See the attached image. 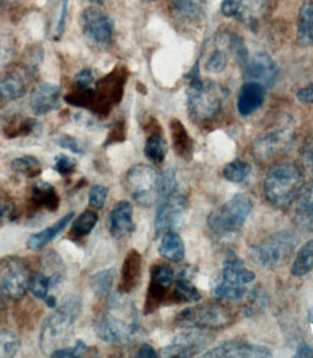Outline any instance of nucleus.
<instances>
[{
    "mask_svg": "<svg viewBox=\"0 0 313 358\" xmlns=\"http://www.w3.org/2000/svg\"><path fill=\"white\" fill-rule=\"evenodd\" d=\"M106 197H108V189L105 186L101 185H96L90 189L89 193V205L93 209H102L105 202H106Z\"/></svg>",
    "mask_w": 313,
    "mask_h": 358,
    "instance_id": "obj_47",
    "label": "nucleus"
},
{
    "mask_svg": "<svg viewBox=\"0 0 313 358\" xmlns=\"http://www.w3.org/2000/svg\"><path fill=\"white\" fill-rule=\"evenodd\" d=\"M221 280L233 286H247L256 280V273L248 270L241 258L229 252L218 275Z\"/></svg>",
    "mask_w": 313,
    "mask_h": 358,
    "instance_id": "obj_17",
    "label": "nucleus"
},
{
    "mask_svg": "<svg viewBox=\"0 0 313 358\" xmlns=\"http://www.w3.org/2000/svg\"><path fill=\"white\" fill-rule=\"evenodd\" d=\"M170 10L182 21L196 22L205 15L206 0H171Z\"/></svg>",
    "mask_w": 313,
    "mask_h": 358,
    "instance_id": "obj_24",
    "label": "nucleus"
},
{
    "mask_svg": "<svg viewBox=\"0 0 313 358\" xmlns=\"http://www.w3.org/2000/svg\"><path fill=\"white\" fill-rule=\"evenodd\" d=\"M44 302L47 303V306H48V308H55V306H57V299H55L54 296H51V294H48V296L45 297Z\"/></svg>",
    "mask_w": 313,
    "mask_h": 358,
    "instance_id": "obj_55",
    "label": "nucleus"
},
{
    "mask_svg": "<svg viewBox=\"0 0 313 358\" xmlns=\"http://www.w3.org/2000/svg\"><path fill=\"white\" fill-rule=\"evenodd\" d=\"M141 275V255L136 251H131L124 262L121 292L128 293L138 285Z\"/></svg>",
    "mask_w": 313,
    "mask_h": 358,
    "instance_id": "obj_26",
    "label": "nucleus"
},
{
    "mask_svg": "<svg viewBox=\"0 0 313 358\" xmlns=\"http://www.w3.org/2000/svg\"><path fill=\"white\" fill-rule=\"evenodd\" d=\"M265 87L256 82H247L238 96V112L242 116H248L256 112L264 102Z\"/></svg>",
    "mask_w": 313,
    "mask_h": 358,
    "instance_id": "obj_22",
    "label": "nucleus"
},
{
    "mask_svg": "<svg viewBox=\"0 0 313 358\" xmlns=\"http://www.w3.org/2000/svg\"><path fill=\"white\" fill-rule=\"evenodd\" d=\"M212 341V335L205 329L189 328L186 332L179 334L168 347L163 350L164 357H193L205 350Z\"/></svg>",
    "mask_w": 313,
    "mask_h": 358,
    "instance_id": "obj_12",
    "label": "nucleus"
},
{
    "mask_svg": "<svg viewBox=\"0 0 313 358\" xmlns=\"http://www.w3.org/2000/svg\"><path fill=\"white\" fill-rule=\"evenodd\" d=\"M44 262V271L50 278H51V283H52V287L60 285L64 277H66V268H64V263L60 257H58L57 252L51 251V252H47L45 257L43 258Z\"/></svg>",
    "mask_w": 313,
    "mask_h": 358,
    "instance_id": "obj_31",
    "label": "nucleus"
},
{
    "mask_svg": "<svg viewBox=\"0 0 313 358\" xmlns=\"http://www.w3.org/2000/svg\"><path fill=\"white\" fill-rule=\"evenodd\" d=\"M251 173V166L244 160H235L225 166L222 174L231 183H241Z\"/></svg>",
    "mask_w": 313,
    "mask_h": 358,
    "instance_id": "obj_38",
    "label": "nucleus"
},
{
    "mask_svg": "<svg viewBox=\"0 0 313 358\" xmlns=\"http://www.w3.org/2000/svg\"><path fill=\"white\" fill-rule=\"evenodd\" d=\"M303 187V176L299 167L293 163H280L274 166L264 180V194L274 208L290 206Z\"/></svg>",
    "mask_w": 313,
    "mask_h": 358,
    "instance_id": "obj_2",
    "label": "nucleus"
},
{
    "mask_svg": "<svg viewBox=\"0 0 313 358\" xmlns=\"http://www.w3.org/2000/svg\"><path fill=\"white\" fill-rule=\"evenodd\" d=\"M174 280L175 273L170 266L155 264L151 268V285L147 296V312L154 310L163 302L168 287L174 283Z\"/></svg>",
    "mask_w": 313,
    "mask_h": 358,
    "instance_id": "obj_15",
    "label": "nucleus"
},
{
    "mask_svg": "<svg viewBox=\"0 0 313 358\" xmlns=\"http://www.w3.org/2000/svg\"><path fill=\"white\" fill-rule=\"evenodd\" d=\"M159 354L155 352V350L148 345V344H143L138 350V352H136V357H141V358H148V357H156Z\"/></svg>",
    "mask_w": 313,
    "mask_h": 358,
    "instance_id": "obj_53",
    "label": "nucleus"
},
{
    "mask_svg": "<svg viewBox=\"0 0 313 358\" xmlns=\"http://www.w3.org/2000/svg\"><path fill=\"white\" fill-rule=\"evenodd\" d=\"M251 10L248 0H222L221 12L228 17L245 19Z\"/></svg>",
    "mask_w": 313,
    "mask_h": 358,
    "instance_id": "obj_40",
    "label": "nucleus"
},
{
    "mask_svg": "<svg viewBox=\"0 0 313 358\" xmlns=\"http://www.w3.org/2000/svg\"><path fill=\"white\" fill-rule=\"evenodd\" d=\"M29 105L35 115H45L55 110L60 105V87L51 83L39 85L31 94Z\"/></svg>",
    "mask_w": 313,
    "mask_h": 358,
    "instance_id": "obj_18",
    "label": "nucleus"
},
{
    "mask_svg": "<svg viewBox=\"0 0 313 358\" xmlns=\"http://www.w3.org/2000/svg\"><path fill=\"white\" fill-rule=\"evenodd\" d=\"M113 278H115V270L113 268H106L99 273H96L90 278V286L93 292L99 296V297H106L113 286Z\"/></svg>",
    "mask_w": 313,
    "mask_h": 358,
    "instance_id": "obj_34",
    "label": "nucleus"
},
{
    "mask_svg": "<svg viewBox=\"0 0 313 358\" xmlns=\"http://www.w3.org/2000/svg\"><path fill=\"white\" fill-rule=\"evenodd\" d=\"M73 217H74V212H68L61 217V220L55 221V224H52L51 227L45 228L41 232L31 235L27 241V247L32 251L43 250L47 244H50L54 240L57 235H60L66 229V227L68 225V222L73 220Z\"/></svg>",
    "mask_w": 313,
    "mask_h": 358,
    "instance_id": "obj_23",
    "label": "nucleus"
},
{
    "mask_svg": "<svg viewBox=\"0 0 313 358\" xmlns=\"http://www.w3.org/2000/svg\"><path fill=\"white\" fill-rule=\"evenodd\" d=\"M159 252L166 260L171 263H179L184 258V244L180 235L174 231L164 232L161 238V244L159 247Z\"/></svg>",
    "mask_w": 313,
    "mask_h": 358,
    "instance_id": "obj_27",
    "label": "nucleus"
},
{
    "mask_svg": "<svg viewBox=\"0 0 313 358\" xmlns=\"http://www.w3.org/2000/svg\"><path fill=\"white\" fill-rule=\"evenodd\" d=\"M296 97L298 101L300 103H305V105H313V83L298 90L296 93Z\"/></svg>",
    "mask_w": 313,
    "mask_h": 358,
    "instance_id": "obj_52",
    "label": "nucleus"
},
{
    "mask_svg": "<svg viewBox=\"0 0 313 358\" xmlns=\"http://www.w3.org/2000/svg\"><path fill=\"white\" fill-rule=\"evenodd\" d=\"M5 299H8V297L3 294L2 290H0V310L5 308Z\"/></svg>",
    "mask_w": 313,
    "mask_h": 358,
    "instance_id": "obj_56",
    "label": "nucleus"
},
{
    "mask_svg": "<svg viewBox=\"0 0 313 358\" xmlns=\"http://www.w3.org/2000/svg\"><path fill=\"white\" fill-rule=\"evenodd\" d=\"M271 351L268 347L249 344L242 341H224L214 348L203 354V357H270Z\"/></svg>",
    "mask_w": 313,
    "mask_h": 358,
    "instance_id": "obj_16",
    "label": "nucleus"
},
{
    "mask_svg": "<svg viewBox=\"0 0 313 358\" xmlns=\"http://www.w3.org/2000/svg\"><path fill=\"white\" fill-rule=\"evenodd\" d=\"M54 169L57 173H60L61 176H70L75 171V162L71 157L67 155H57L55 157V164Z\"/></svg>",
    "mask_w": 313,
    "mask_h": 358,
    "instance_id": "obj_48",
    "label": "nucleus"
},
{
    "mask_svg": "<svg viewBox=\"0 0 313 358\" xmlns=\"http://www.w3.org/2000/svg\"><path fill=\"white\" fill-rule=\"evenodd\" d=\"M300 160L305 170L313 176V134L306 138L300 150Z\"/></svg>",
    "mask_w": 313,
    "mask_h": 358,
    "instance_id": "obj_46",
    "label": "nucleus"
},
{
    "mask_svg": "<svg viewBox=\"0 0 313 358\" xmlns=\"http://www.w3.org/2000/svg\"><path fill=\"white\" fill-rule=\"evenodd\" d=\"M82 312V301L77 296H68L43 324L39 335V347L43 351L57 350L70 334L77 317Z\"/></svg>",
    "mask_w": 313,
    "mask_h": 358,
    "instance_id": "obj_3",
    "label": "nucleus"
},
{
    "mask_svg": "<svg viewBox=\"0 0 313 358\" xmlns=\"http://www.w3.org/2000/svg\"><path fill=\"white\" fill-rule=\"evenodd\" d=\"M298 236L287 231H282L267 236L264 241L254 245L251 258L263 268H274L284 263L295 251Z\"/></svg>",
    "mask_w": 313,
    "mask_h": 358,
    "instance_id": "obj_7",
    "label": "nucleus"
},
{
    "mask_svg": "<svg viewBox=\"0 0 313 358\" xmlns=\"http://www.w3.org/2000/svg\"><path fill=\"white\" fill-rule=\"evenodd\" d=\"M251 209L252 201L248 194H235L224 206L213 210L208 216V227L218 236L237 234L245 224Z\"/></svg>",
    "mask_w": 313,
    "mask_h": 358,
    "instance_id": "obj_5",
    "label": "nucleus"
},
{
    "mask_svg": "<svg viewBox=\"0 0 313 358\" xmlns=\"http://www.w3.org/2000/svg\"><path fill=\"white\" fill-rule=\"evenodd\" d=\"M173 138H174V147L180 155H187L191 151V141L187 135L184 127L179 121H173L171 124Z\"/></svg>",
    "mask_w": 313,
    "mask_h": 358,
    "instance_id": "obj_41",
    "label": "nucleus"
},
{
    "mask_svg": "<svg viewBox=\"0 0 313 358\" xmlns=\"http://www.w3.org/2000/svg\"><path fill=\"white\" fill-rule=\"evenodd\" d=\"M86 350H87V345L82 340H78V341H75V344L73 347L54 350L51 357H78L83 352H86Z\"/></svg>",
    "mask_w": 313,
    "mask_h": 358,
    "instance_id": "obj_49",
    "label": "nucleus"
},
{
    "mask_svg": "<svg viewBox=\"0 0 313 358\" xmlns=\"http://www.w3.org/2000/svg\"><path fill=\"white\" fill-rule=\"evenodd\" d=\"M175 325L182 328H196V329H209L221 328L231 324L229 312L217 303L199 305L182 310L174 320Z\"/></svg>",
    "mask_w": 313,
    "mask_h": 358,
    "instance_id": "obj_8",
    "label": "nucleus"
},
{
    "mask_svg": "<svg viewBox=\"0 0 313 358\" xmlns=\"http://www.w3.org/2000/svg\"><path fill=\"white\" fill-rule=\"evenodd\" d=\"M29 271L27 264L17 257L0 260V290L8 299L21 301L29 290Z\"/></svg>",
    "mask_w": 313,
    "mask_h": 358,
    "instance_id": "obj_9",
    "label": "nucleus"
},
{
    "mask_svg": "<svg viewBox=\"0 0 313 358\" xmlns=\"http://www.w3.org/2000/svg\"><path fill=\"white\" fill-rule=\"evenodd\" d=\"M125 186L136 203L150 208L160 201L163 193V176L151 166L138 164L128 170Z\"/></svg>",
    "mask_w": 313,
    "mask_h": 358,
    "instance_id": "obj_6",
    "label": "nucleus"
},
{
    "mask_svg": "<svg viewBox=\"0 0 313 358\" xmlns=\"http://www.w3.org/2000/svg\"><path fill=\"white\" fill-rule=\"evenodd\" d=\"M85 35L93 44L106 45L113 34L112 19L99 8H87L82 15Z\"/></svg>",
    "mask_w": 313,
    "mask_h": 358,
    "instance_id": "obj_14",
    "label": "nucleus"
},
{
    "mask_svg": "<svg viewBox=\"0 0 313 358\" xmlns=\"http://www.w3.org/2000/svg\"><path fill=\"white\" fill-rule=\"evenodd\" d=\"M138 328V312L132 303L119 297H112L108 309L94 325L97 336L109 344H121L133 340Z\"/></svg>",
    "mask_w": 313,
    "mask_h": 358,
    "instance_id": "obj_1",
    "label": "nucleus"
},
{
    "mask_svg": "<svg viewBox=\"0 0 313 358\" xmlns=\"http://www.w3.org/2000/svg\"><path fill=\"white\" fill-rule=\"evenodd\" d=\"M296 357H313V350L305 344H302L296 352Z\"/></svg>",
    "mask_w": 313,
    "mask_h": 358,
    "instance_id": "obj_54",
    "label": "nucleus"
},
{
    "mask_svg": "<svg viewBox=\"0 0 313 358\" xmlns=\"http://www.w3.org/2000/svg\"><path fill=\"white\" fill-rule=\"evenodd\" d=\"M293 216H295V221L300 228L313 231V182L302 187L295 199Z\"/></svg>",
    "mask_w": 313,
    "mask_h": 358,
    "instance_id": "obj_21",
    "label": "nucleus"
},
{
    "mask_svg": "<svg viewBox=\"0 0 313 358\" xmlns=\"http://www.w3.org/2000/svg\"><path fill=\"white\" fill-rule=\"evenodd\" d=\"M259 2H260V0H248V3H249V6H251V9L256 8V6L259 5Z\"/></svg>",
    "mask_w": 313,
    "mask_h": 358,
    "instance_id": "obj_57",
    "label": "nucleus"
},
{
    "mask_svg": "<svg viewBox=\"0 0 313 358\" xmlns=\"http://www.w3.org/2000/svg\"><path fill=\"white\" fill-rule=\"evenodd\" d=\"M132 205L128 201H121L116 203L109 215V229L112 236L124 238L133 232V220H132Z\"/></svg>",
    "mask_w": 313,
    "mask_h": 358,
    "instance_id": "obj_19",
    "label": "nucleus"
},
{
    "mask_svg": "<svg viewBox=\"0 0 313 358\" xmlns=\"http://www.w3.org/2000/svg\"><path fill=\"white\" fill-rule=\"evenodd\" d=\"M15 54V39L13 36L0 29V73L5 71L6 66L10 63V59Z\"/></svg>",
    "mask_w": 313,
    "mask_h": 358,
    "instance_id": "obj_42",
    "label": "nucleus"
},
{
    "mask_svg": "<svg viewBox=\"0 0 313 358\" xmlns=\"http://www.w3.org/2000/svg\"><path fill=\"white\" fill-rule=\"evenodd\" d=\"M224 89L212 80L193 78L187 90V109L196 121H210L221 112L224 102Z\"/></svg>",
    "mask_w": 313,
    "mask_h": 358,
    "instance_id": "obj_4",
    "label": "nucleus"
},
{
    "mask_svg": "<svg viewBox=\"0 0 313 358\" xmlns=\"http://www.w3.org/2000/svg\"><path fill=\"white\" fill-rule=\"evenodd\" d=\"M279 67L265 52H257L247 58L244 63V76L247 82H256L264 87H271L277 82Z\"/></svg>",
    "mask_w": 313,
    "mask_h": 358,
    "instance_id": "obj_13",
    "label": "nucleus"
},
{
    "mask_svg": "<svg viewBox=\"0 0 313 358\" xmlns=\"http://www.w3.org/2000/svg\"><path fill=\"white\" fill-rule=\"evenodd\" d=\"M97 221H99V216H97L96 212H93V210L83 212L74 221L73 228H71V235L75 238H83V236L89 235L93 231V228L96 227Z\"/></svg>",
    "mask_w": 313,
    "mask_h": 358,
    "instance_id": "obj_36",
    "label": "nucleus"
},
{
    "mask_svg": "<svg viewBox=\"0 0 313 358\" xmlns=\"http://www.w3.org/2000/svg\"><path fill=\"white\" fill-rule=\"evenodd\" d=\"M144 151H145V157L150 162H152L155 164L163 163L166 155H167V145H166V141L163 139V136H160L159 134L151 135L147 139Z\"/></svg>",
    "mask_w": 313,
    "mask_h": 358,
    "instance_id": "obj_33",
    "label": "nucleus"
},
{
    "mask_svg": "<svg viewBox=\"0 0 313 358\" xmlns=\"http://www.w3.org/2000/svg\"><path fill=\"white\" fill-rule=\"evenodd\" d=\"M58 144L63 147L67 151H73L75 154H85L86 148L82 145V143L78 141L77 138L70 136V135H63L60 139H58Z\"/></svg>",
    "mask_w": 313,
    "mask_h": 358,
    "instance_id": "obj_50",
    "label": "nucleus"
},
{
    "mask_svg": "<svg viewBox=\"0 0 313 358\" xmlns=\"http://www.w3.org/2000/svg\"><path fill=\"white\" fill-rule=\"evenodd\" d=\"M27 92V77L19 70L0 73V102H10Z\"/></svg>",
    "mask_w": 313,
    "mask_h": 358,
    "instance_id": "obj_20",
    "label": "nucleus"
},
{
    "mask_svg": "<svg viewBox=\"0 0 313 358\" xmlns=\"http://www.w3.org/2000/svg\"><path fill=\"white\" fill-rule=\"evenodd\" d=\"M313 270V241H307L298 251L295 262L291 264L290 273L295 277L306 275Z\"/></svg>",
    "mask_w": 313,
    "mask_h": 358,
    "instance_id": "obj_29",
    "label": "nucleus"
},
{
    "mask_svg": "<svg viewBox=\"0 0 313 358\" xmlns=\"http://www.w3.org/2000/svg\"><path fill=\"white\" fill-rule=\"evenodd\" d=\"M94 73L90 69H85L74 77V87L77 92H89L94 86Z\"/></svg>",
    "mask_w": 313,
    "mask_h": 358,
    "instance_id": "obj_45",
    "label": "nucleus"
},
{
    "mask_svg": "<svg viewBox=\"0 0 313 358\" xmlns=\"http://www.w3.org/2000/svg\"><path fill=\"white\" fill-rule=\"evenodd\" d=\"M31 203L35 209H47L50 212L57 210L60 205V197L57 190L45 182L34 185L31 190Z\"/></svg>",
    "mask_w": 313,
    "mask_h": 358,
    "instance_id": "obj_25",
    "label": "nucleus"
},
{
    "mask_svg": "<svg viewBox=\"0 0 313 358\" xmlns=\"http://www.w3.org/2000/svg\"><path fill=\"white\" fill-rule=\"evenodd\" d=\"M187 212V199L177 189L160 197V206L155 215V234L160 235L177 228Z\"/></svg>",
    "mask_w": 313,
    "mask_h": 358,
    "instance_id": "obj_11",
    "label": "nucleus"
},
{
    "mask_svg": "<svg viewBox=\"0 0 313 358\" xmlns=\"http://www.w3.org/2000/svg\"><path fill=\"white\" fill-rule=\"evenodd\" d=\"M67 6H68V0H63L60 5V15H58V21L55 25V32L57 35H61L64 31V24H66V16H67Z\"/></svg>",
    "mask_w": 313,
    "mask_h": 358,
    "instance_id": "obj_51",
    "label": "nucleus"
},
{
    "mask_svg": "<svg viewBox=\"0 0 313 358\" xmlns=\"http://www.w3.org/2000/svg\"><path fill=\"white\" fill-rule=\"evenodd\" d=\"M12 170L17 174L32 178L41 174L43 167H41V163H39L35 157L25 155V157H19L12 162Z\"/></svg>",
    "mask_w": 313,
    "mask_h": 358,
    "instance_id": "obj_35",
    "label": "nucleus"
},
{
    "mask_svg": "<svg viewBox=\"0 0 313 358\" xmlns=\"http://www.w3.org/2000/svg\"><path fill=\"white\" fill-rule=\"evenodd\" d=\"M16 216V206L9 194L0 190V227L8 221H13Z\"/></svg>",
    "mask_w": 313,
    "mask_h": 358,
    "instance_id": "obj_44",
    "label": "nucleus"
},
{
    "mask_svg": "<svg viewBox=\"0 0 313 358\" xmlns=\"http://www.w3.org/2000/svg\"><path fill=\"white\" fill-rule=\"evenodd\" d=\"M147 2H152V0H147Z\"/></svg>",
    "mask_w": 313,
    "mask_h": 358,
    "instance_id": "obj_59",
    "label": "nucleus"
},
{
    "mask_svg": "<svg viewBox=\"0 0 313 358\" xmlns=\"http://www.w3.org/2000/svg\"><path fill=\"white\" fill-rule=\"evenodd\" d=\"M3 2H5V0H0V5H2V3H3Z\"/></svg>",
    "mask_w": 313,
    "mask_h": 358,
    "instance_id": "obj_58",
    "label": "nucleus"
},
{
    "mask_svg": "<svg viewBox=\"0 0 313 358\" xmlns=\"http://www.w3.org/2000/svg\"><path fill=\"white\" fill-rule=\"evenodd\" d=\"M228 66V54L225 50H214L206 59V70L212 73H221Z\"/></svg>",
    "mask_w": 313,
    "mask_h": 358,
    "instance_id": "obj_43",
    "label": "nucleus"
},
{
    "mask_svg": "<svg viewBox=\"0 0 313 358\" xmlns=\"http://www.w3.org/2000/svg\"><path fill=\"white\" fill-rule=\"evenodd\" d=\"M293 139H295V128L291 121H287L256 138L252 144V154L261 162H270L274 157L287 151L293 144Z\"/></svg>",
    "mask_w": 313,
    "mask_h": 358,
    "instance_id": "obj_10",
    "label": "nucleus"
},
{
    "mask_svg": "<svg viewBox=\"0 0 313 358\" xmlns=\"http://www.w3.org/2000/svg\"><path fill=\"white\" fill-rule=\"evenodd\" d=\"M19 348H21V340L15 332L9 329H0V358L16 355Z\"/></svg>",
    "mask_w": 313,
    "mask_h": 358,
    "instance_id": "obj_39",
    "label": "nucleus"
},
{
    "mask_svg": "<svg viewBox=\"0 0 313 358\" xmlns=\"http://www.w3.org/2000/svg\"><path fill=\"white\" fill-rule=\"evenodd\" d=\"M298 44L307 47L313 44V2H305L300 6L298 17Z\"/></svg>",
    "mask_w": 313,
    "mask_h": 358,
    "instance_id": "obj_28",
    "label": "nucleus"
},
{
    "mask_svg": "<svg viewBox=\"0 0 313 358\" xmlns=\"http://www.w3.org/2000/svg\"><path fill=\"white\" fill-rule=\"evenodd\" d=\"M52 287L51 278L43 273V271H35L29 277V292L36 297V299L44 301L45 297L50 294V289Z\"/></svg>",
    "mask_w": 313,
    "mask_h": 358,
    "instance_id": "obj_37",
    "label": "nucleus"
},
{
    "mask_svg": "<svg viewBox=\"0 0 313 358\" xmlns=\"http://www.w3.org/2000/svg\"><path fill=\"white\" fill-rule=\"evenodd\" d=\"M173 299L177 303L199 302L202 299L201 292L196 289L189 278L175 277V285L173 290Z\"/></svg>",
    "mask_w": 313,
    "mask_h": 358,
    "instance_id": "obj_30",
    "label": "nucleus"
},
{
    "mask_svg": "<svg viewBox=\"0 0 313 358\" xmlns=\"http://www.w3.org/2000/svg\"><path fill=\"white\" fill-rule=\"evenodd\" d=\"M212 293L219 297V299H229V301H240L245 296L247 289L245 286H233L217 277V280L212 285Z\"/></svg>",
    "mask_w": 313,
    "mask_h": 358,
    "instance_id": "obj_32",
    "label": "nucleus"
}]
</instances>
